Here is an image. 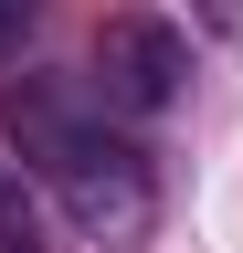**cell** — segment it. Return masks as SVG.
Returning a JSON list of instances; mask_svg holds the SVG:
<instances>
[{
	"label": "cell",
	"mask_w": 243,
	"mask_h": 253,
	"mask_svg": "<svg viewBox=\"0 0 243 253\" xmlns=\"http://www.w3.org/2000/svg\"><path fill=\"white\" fill-rule=\"evenodd\" d=\"M0 253H43V243H32V211H21V190H11V169H0Z\"/></svg>",
	"instance_id": "cell-3"
},
{
	"label": "cell",
	"mask_w": 243,
	"mask_h": 253,
	"mask_svg": "<svg viewBox=\"0 0 243 253\" xmlns=\"http://www.w3.org/2000/svg\"><path fill=\"white\" fill-rule=\"evenodd\" d=\"M180 74H191V42H180L169 21H106L96 32V84L116 95V106H138V116H159L169 95H180Z\"/></svg>",
	"instance_id": "cell-2"
},
{
	"label": "cell",
	"mask_w": 243,
	"mask_h": 253,
	"mask_svg": "<svg viewBox=\"0 0 243 253\" xmlns=\"http://www.w3.org/2000/svg\"><path fill=\"white\" fill-rule=\"evenodd\" d=\"M222 11H243V0H222Z\"/></svg>",
	"instance_id": "cell-5"
},
{
	"label": "cell",
	"mask_w": 243,
	"mask_h": 253,
	"mask_svg": "<svg viewBox=\"0 0 243 253\" xmlns=\"http://www.w3.org/2000/svg\"><path fill=\"white\" fill-rule=\"evenodd\" d=\"M11 137H21V158L53 179V201L74 211V232L138 243L148 221H159V179H148V158H138L127 137H106L64 84L21 74V84H11Z\"/></svg>",
	"instance_id": "cell-1"
},
{
	"label": "cell",
	"mask_w": 243,
	"mask_h": 253,
	"mask_svg": "<svg viewBox=\"0 0 243 253\" xmlns=\"http://www.w3.org/2000/svg\"><path fill=\"white\" fill-rule=\"evenodd\" d=\"M21 32H32V0H0V53H21Z\"/></svg>",
	"instance_id": "cell-4"
}]
</instances>
